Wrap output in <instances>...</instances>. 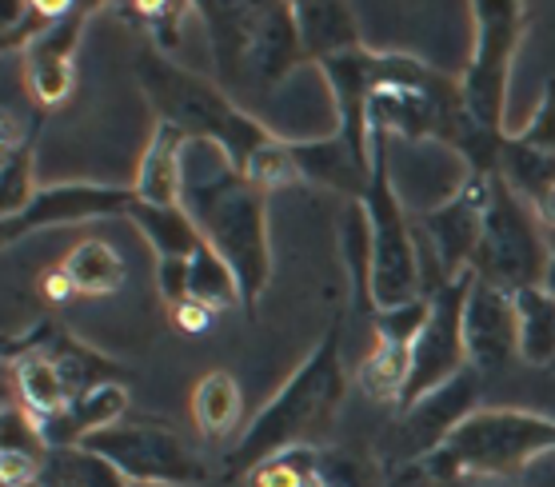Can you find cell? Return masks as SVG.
<instances>
[{"mask_svg": "<svg viewBox=\"0 0 555 487\" xmlns=\"http://www.w3.org/2000/svg\"><path fill=\"white\" fill-rule=\"evenodd\" d=\"M184 213L196 220L204 244L236 272L244 292V316H256L272 275L268 244V196L244 180V172L216 144L192 140L184 152Z\"/></svg>", "mask_w": 555, "mask_h": 487, "instance_id": "1", "label": "cell"}, {"mask_svg": "<svg viewBox=\"0 0 555 487\" xmlns=\"http://www.w3.org/2000/svg\"><path fill=\"white\" fill-rule=\"evenodd\" d=\"M40 292H44V300H52V304H64V300H73V296H76L73 284H68V275L61 272V264H56L52 272H44V280H40Z\"/></svg>", "mask_w": 555, "mask_h": 487, "instance_id": "39", "label": "cell"}, {"mask_svg": "<svg viewBox=\"0 0 555 487\" xmlns=\"http://www.w3.org/2000/svg\"><path fill=\"white\" fill-rule=\"evenodd\" d=\"M296 64H304V49L292 4H264V25H260V40L253 52V80L280 85Z\"/></svg>", "mask_w": 555, "mask_h": 487, "instance_id": "24", "label": "cell"}, {"mask_svg": "<svg viewBox=\"0 0 555 487\" xmlns=\"http://www.w3.org/2000/svg\"><path fill=\"white\" fill-rule=\"evenodd\" d=\"M464 339H467V363H472V372L488 375L516 360L519 356L516 296L507 287H495L476 275L464 308Z\"/></svg>", "mask_w": 555, "mask_h": 487, "instance_id": "15", "label": "cell"}, {"mask_svg": "<svg viewBox=\"0 0 555 487\" xmlns=\"http://www.w3.org/2000/svg\"><path fill=\"white\" fill-rule=\"evenodd\" d=\"M296 33H300L304 61L328 64L344 52L364 49L360 40V21L340 0H312V4H292Z\"/></svg>", "mask_w": 555, "mask_h": 487, "instance_id": "22", "label": "cell"}, {"mask_svg": "<svg viewBox=\"0 0 555 487\" xmlns=\"http://www.w3.org/2000/svg\"><path fill=\"white\" fill-rule=\"evenodd\" d=\"M372 152H376L372 184L356 204L367 220V300L372 312H384L424 300L428 287H424L420 240L408 225L404 201L388 172V140L372 137Z\"/></svg>", "mask_w": 555, "mask_h": 487, "instance_id": "7", "label": "cell"}, {"mask_svg": "<svg viewBox=\"0 0 555 487\" xmlns=\"http://www.w3.org/2000/svg\"><path fill=\"white\" fill-rule=\"evenodd\" d=\"M80 448L108 460L132 487H192L208 479L204 463L180 439L177 427L140 420V415H128L125 424L85 439Z\"/></svg>", "mask_w": 555, "mask_h": 487, "instance_id": "9", "label": "cell"}, {"mask_svg": "<svg viewBox=\"0 0 555 487\" xmlns=\"http://www.w3.org/2000/svg\"><path fill=\"white\" fill-rule=\"evenodd\" d=\"M156 284L168 308L189 300V260H160L156 264Z\"/></svg>", "mask_w": 555, "mask_h": 487, "instance_id": "36", "label": "cell"}, {"mask_svg": "<svg viewBox=\"0 0 555 487\" xmlns=\"http://www.w3.org/2000/svg\"><path fill=\"white\" fill-rule=\"evenodd\" d=\"M192 420L196 432L212 444H224L228 436H236V427L244 420V396L236 375L228 372H208L192 392ZM241 439V436H236Z\"/></svg>", "mask_w": 555, "mask_h": 487, "instance_id": "25", "label": "cell"}, {"mask_svg": "<svg viewBox=\"0 0 555 487\" xmlns=\"http://www.w3.org/2000/svg\"><path fill=\"white\" fill-rule=\"evenodd\" d=\"M189 300L204 304V308H244V292L236 272L204 244L196 256H189Z\"/></svg>", "mask_w": 555, "mask_h": 487, "instance_id": "29", "label": "cell"}, {"mask_svg": "<svg viewBox=\"0 0 555 487\" xmlns=\"http://www.w3.org/2000/svg\"><path fill=\"white\" fill-rule=\"evenodd\" d=\"M516 324H519V360L531 368H555V296L547 287H519Z\"/></svg>", "mask_w": 555, "mask_h": 487, "instance_id": "28", "label": "cell"}, {"mask_svg": "<svg viewBox=\"0 0 555 487\" xmlns=\"http://www.w3.org/2000/svg\"><path fill=\"white\" fill-rule=\"evenodd\" d=\"M543 287H547V292L555 296V256H552V268H547V280H543Z\"/></svg>", "mask_w": 555, "mask_h": 487, "instance_id": "41", "label": "cell"}, {"mask_svg": "<svg viewBox=\"0 0 555 487\" xmlns=\"http://www.w3.org/2000/svg\"><path fill=\"white\" fill-rule=\"evenodd\" d=\"M189 13L192 9H184V4H144V9H132V16L149 33L152 49L165 52V56L180 44V21Z\"/></svg>", "mask_w": 555, "mask_h": 487, "instance_id": "35", "label": "cell"}, {"mask_svg": "<svg viewBox=\"0 0 555 487\" xmlns=\"http://www.w3.org/2000/svg\"><path fill=\"white\" fill-rule=\"evenodd\" d=\"M552 240L543 232L524 196H516L507 180L495 172L492 201L483 213L480 248L472 260V272L495 287L519 292V287H543L547 268H552Z\"/></svg>", "mask_w": 555, "mask_h": 487, "instance_id": "8", "label": "cell"}, {"mask_svg": "<svg viewBox=\"0 0 555 487\" xmlns=\"http://www.w3.org/2000/svg\"><path fill=\"white\" fill-rule=\"evenodd\" d=\"M61 272L68 275V284H73L76 296H113L116 287L125 284L128 264L108 240L89 236L64 256Z\"/></svg>", "mask_w": 555, "mask_h": 487, "instance_id": "27", "label": "cell"}, {"mask_svg": "<svg viewBox=\"0 0 555 487\" xmlns=\"http://www.w3.org/2000/svg\"><path fill=\"white\" fill-rule=\"evenodd\" d=\"M248 487H324L320 484V448H288L268 456L244 475Z\"/></svg>", "mask_w": 555, "mask_h": 487, "instance_id": "31", "label": "cell"}, {"mask_svg": "<svg viewBox=\"0 0 555 487\" xmlns=\"http://www.w3.org/2000/svg\"><path fill=\"white\" fill-rule=\"evenodd\" d=\"M460 487H516L512 479H467V484Z\"/></svg>", "mask_w": 555, "mask_h": 487, "instance_id": "40", "label": "cell"}, {"mask_svg": "<svg viewBox=\"0 0 555 487\" xmlns=\"http://www.w3.org/2000/svg\"><path fill=\"white\" fill-rule=\"evenodd\" d=\"M212 316H216L212 308H204V304H196V300H184L172 308V320H177L180 332H208V328H212Z\"/></svg>", "mask_w": 555, "mask_h": 487, "instance_id": "37", "label": "cell"}, {"mask_svg": "<svg viewBox=\"0 0 555 487\" xmlns=\"http://www.w3.org/2000/svg\"><path fill=\"white\" fill-rule=\"evenodd\" d=\"M21 487H44V479H33V484H21Z\"/></svg>", "mask_w": 555, "mask_h": 487, "instance_id": "42", "label": "cell"}, {"mask_svg": "<svg viewBox=\"0 0 555 487\" xmlns=\"http://www.w3.org/2000/svg\"><path fill=\"white\" fill-rule=\"evenodd\" d=\"M37 149L33 132L16 125L13 113H4V137H0V196H4V220L21 216L37 196Z\"/></svg>", "mask_w": 555, "mask_h": 487, "instance_id": "23", "label": "cell"}, {"mask_svg": "<svg viewBox=\"0 0 555 487\" xmlns=\"http://www.w3.org/2000/svg\"><path fill=\"white\" fill-rule=\"evenodd\" d=\"M192 13L201 16L208 28L216 73L224 85H236L244 76H253V52L264 25V4H196Z\"/></svg>", "mask_w": 555, "mask_h": 487, "instance_id": "17", "label": "cell"}, {"mask_svg": "<svg viewBox=\"0 0 555 487\" xmlns=\"http://www.w3.org/2000/svg\"><path fill=\"white\" fill-rule=\"evenodd\" d=\"M512 140H516L519 149L555 156V80H547L543 97L535 101V108H531V116L524 120V128L512 132Z\"/></svg>", "mask_w": 555, "mask_h": 487, "instance_id": "34", "label": "cell"}, {"mask_svg": "<svg viewBox=\"0 0 555 487\" xmlns=\"http://www.w3.org/2000/svg\"><path fill=\"white\" fill-rule=\"evenodd\" d=\"M9 372H13L21 412L37 427H49L52 420H61L68 412L73 387L64 380L61 363L52 360L40 344H28V348H16L13 344V351H9Z\"/></svg>", "mask_w": 555, "mask_h": 487, "instance_id": "19", "label": "cell"}, {"mask_svg": "<svg viewBox=\"0 0 555 487\" xmlns=\"http://www.w3.org/2000/svg\"><path fill=\"white\" fill-rule=\"evenodd\" d=\"M424 320H428V296L416 304H404V308L372 312L376 344L356 368V384L367 400L391 403V408L404 403L408 375H412V344H416Z\"/></svg>", "mask_w": 555, "mask_h": 487, "instance_id": "13", "label": "cell"}, {"mask_svg": "<svg viewBox=\"0 0 555 487\" xmlns=\"http://www.w3.org/2000/svg\"><path fill=\"white\" fill-rule=\"evenodd\" d=\"M320 484L324 487H379V472L367 456L340 448H320Z\"/></svg>", "mask_w": 555, "mask_h": 487, "instance_id": "33", "label": "cell"}, {"mask_svg": "<svg viewBox=\"0 0 555 487\" xmlns=\"http://www.w3.org/2000/svg\"><path fill=\"white\" fill-rule=\"evenodd\" d=\"M44 484L52 487H132L125 475L116 472L113 463L101 460L96 451L89 448H61L49 451L44 460Z\"/></svg>", "mask_w": 555, "mask_h": 487, "instance_id": "30", "label": "cell"}, {"mask_svg": "<svg viewBox=\"0 0 555 487\" xmlns=\"http://www.w3.org/2000/svg\"><path fill=\"white\" fill-rule=\"evenodd\" d=\"M132 225L149 248L156 252V260H189L204 248V236L196 220L184 213V204H172V208H156V204H137L132 213Z\"/></svg>", "mask_w": 555, "mask_h": 487, "instance_id": "26", "label": "cell"}, {"mask_svg": "<svg viewBox=\"0 0 555 487\" xmlns=\"http://www.w3.org/2000/svg\"><path fill=\"white\" fill-rule=\"evenodd\" d=\"M524 204L535 213V220H540L543 232H547V240H552L555 236V180H547V184H543L540 192H535L531 201H524Z\"/></svg>", "mask_w": 555, "mask_h": 487, "instance_id": "38", "label": "cell"}, {"mask_svg": "<svg viewBox=\"0 0 555 487\" xmlns=\"http://www.w3.org/2000/svg\"><path fill=\"white\" fill-rule=\"evenodd\" d=\"M476 400H480V372L467 368L464 375H455L452 384H443L440 392H431L412 408H404L396 415V427H391V467L436 456L452 439L455 427L476 412Z\"/></svg>", "mask_w": 555, "mask_h": 487, "instance_id": "12", "label": "cell"}, {"mask_svg": "<svg viewBox=\"0 0 555 487\" xmlns=\"http://www.w3.org/2000/svg\"><path fill=\"white\" fill-rule=\"evenodd\" d=\"M467 13H472V56L460 73L464 137L455 156L464 161V172L492 176L500 172V156L507 144V80L531 13L519 0H476Z\"/></svg>", "mask_w": 555, "mask_h": 487, "instance_id": "3", "label": "cell"}, {"mask_svg": "<svg viewBox=\"0 0 555 487\" xmlns=\"http://www.w3.org/2000/svg\"><path fill=\"white\" fill-rule=\"evenodd\" d=\"M367 125L372 137H400L408 144H443L460 149L464 137V101L460 80L440 68L404 56L376 52L367 56Z\"/></svg>", "mask_w": 555, "mask_h": 487, "instance_id": "4", "label": "cell"}, {"mask_svg": "<svg viewBox=\"0 0 555 487\" xmlns=\"http://www.w3.org/2000/svg\"><path fill=\"white\" fill-rule=\"evenodd\" d=\"M137 85L149 97L156 120L180 128L189 140L216 144L236 168H244L248 156L272 140V132L256 116L244 113L224 88L204 80L184 64L168 61L152 44L137 52Z\"/></svg>", "mask_w": 555, "mask_h": 487, "instance_id": "5", "label": "cell"}, {"mask_svg": "<svg viewBox=\"0 0 555 487\" xmlns=\"http://www.w3.org/2000/svg\"><path fill=\"white\" fill-rule=\"evenodd\" d=\"M472 280L476 275L464 272L428 292V320H424L416 344H412V375H408L400 412L412 408L416 400H424V396H431V392H440L443 384H452L455 375H464L472 368L464 339V308Z\"/></svg>", "mask_w": 555, "mask_h": 487, "instance_id": "10", "label": "cell"}, {"mask_svg": "<svg viewBox=\"0 0 555 487\" xmlns=\"http://www.w3.org/2000/svg\"><path fill=\"white\" fill-rule=\"evenodd\" d=\"M244 180L253 188H260V192H276V188L292 184V180H300V168H296V156H292V140H280L272 137L264 144V149H256L253 156H248V164L241 168Z\"/></svg>", "mask_w": 555, "mask_h": 487, "instance_id": "32", "label": "cell"}, {"mask_svg": "<svg viewBox=\"0 0 555 487\" xmlns=\"http://www.w3.org/2000/svg\"><path fill=\"white\" fill-rule=\"evenodd\" d=\"M192 140L180 132V128L156 120L149 144L140 152L137 164V180H132V192H137L140 204H156V208H172L184 196V152H189Z\"/></svg>", "mask_w": 555, "mask_h": 487, "instance_id": "21", "label": "cell"}, {"mask_svg": "<svg viewBox=\"0 0 555 487\" xmlns=\"http://www.w3.org/2000/svg\"><path fill=\"white\" fill-rule=\"evenodd\" d=\"M492 180L495 172H464V180L440 204H431L428 213L420 216V232H424L428 256L436 264V287L472 272V260H476V248H480L483 213H488V201H492Z\"/></svg>", "mask_w": 555, "mask_h": 487, "instance_id": "11", "label": "cell"}, {"mask_svg": "<svg viewBox=\"0 0 555 487\" xmlns=\"http://www.w3.org/2000/svg\"><path fill=\"white\" fill-rule=\"evenodd\" d=\"M348 392L344 372V320H332L308 360L284 380L276 396L248 420L241 439L228 451V475H248L268 456L288 448H320L336 424V412Z\"/></svg>", "mask_w": 555, "mask_h": 487, "instance_id": "2", "label": "cell"}, {"mask_svg": "<svg viewBox=\"0 0 555 487\" xmlns=\"http://www.w3.org/2000/svg\"><path fill=\"white\" fill-rule=\"evenodd\" d=\"M89 9H68L56 25L37 37L25 49V88L40 108H56L73 97L76 88V44H80V28H85Z\"/></svg>", "mask_w": 555, "mask_h": 487, "instance_id": "16", "label": "cell"}, {"mask_svg": "<svg viewBox=\"0 0 555 487\" xmlns=\"http://www.w3.org/2000/svg\"><path fill=\"white\" fill-rule=\"evenodd\" d=\"M137 192L116 184H49L40 188L25 213L4 220V244H16L28 232L61 225H89V220H132Z\"/></svg>", "mask_w": 555, "mask_h": 487, "instance_id": "14", "label": "cell"}, {"mask_svg": "<svg viewBox=\"0 0 555 487\" xmlns=\"http://www.w3.org/2000/svg\"><path fill=\"white\" fill-rule=\"evenodd\" d=\"M292 156H296V168H300L304 180H315L324 188H336L344 196L360 201L372 184V168H376V156L367 161L348 144V140L332 128L328 137H312V140H292Z\"/></svg>", "mask_w": 555, "mask_h": 487, "instance_id": "20", "label": "cell"}, {"mask_svg": "<svg viewBox=\"0 0 555 487\" xmlns=\"http://www.w3.org/2000/svg\"><path fill=\"white\" fill-rule=\"evenodd\" d=\"M547 451H555L552 415L528 408H476L424 467L436 487H460L467 479H516Z\"/></svg>", "mask_w": 555, "mask_h": 487, "instance_id": "6", "label": "cell"}, {"mask_svg": "<svg viewBox=\"0 0 555 487\" xmlns=\"http://www.w3.org/2000/svg\"><path fill=\"white\" fill-rule=\"evenodd\" d=\"M128 408H132V396H128V387L120 384V380H101V384L85 387V392L68 403V412H64L61 420H52L49 427H40L44 448L49 451L80 448L85 439L101 436V432H108V427H116V424H125Z\"/></svg>", "mask_w": 555, "mask_h": 487, "instance_id": "18", "label": "cell"}]
</instances>
